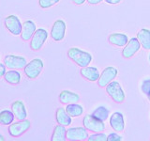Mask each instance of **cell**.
<instances>
[{"instance_id": "cell-1", "label": "cell", "mask_w": 150, "mask_h": 141, "mask_svg": "<svg viewBox=\"0 0 150 141\" xmlns=\"http://www.w3.org/2000/svg\"><path fill=\"white\" fill-rule=\"evenodd\" d=\"M68 56L79 67H86L92 62V56L88 52L83 51L78 47H71L68 51Z\"/></svg>"}, {"instance_id": "cell-2", "label": "cell", "mask_w": 150, "mask_h": 141, "mask_svg": "<svg viewBox=\"0 0 150 141\" xmlns=\"http://www.w3.org/2000/svg\"><path fill=\"white\" fill-rule=\"evenodd\" d=\"M43 61L40 58H34L30 62H27L25 67L23 68V72H25V74L27 78L36 79L40 76L42 70H43Z\"/></svg>"}, {"instance_id": "cell-3", "label": "cell", "mask_w": 150, "mask_h": 141, "mask_svg": "<svg viewBox=\"0 0 150 141\" xmlns=\"http://www.w3.org/2000/svg\"><path fill=\"white\" fill-rule=\"evenodd\" d=\"M83 124L87 131L93 132V133H100V132H103L105 130L104 121L97 119L92 114H88L83 117Z\"/></svg>"}, {"instance_id": "cell-4", "label": "cell", "mask_w": 150, "mask_h": 141, "mask_svg": "<svg viewBox=\"0 0 150 141\" xmlns=\"http://www.w3.org/2000/svg\"><path fill=\"white\" fill-rule=\"evenodd\" d=\"M106 92L117 103H121L125 101V92L117 81L114 80L110 84H108L106 86Z\"/></svg>"}, {"instance_id": "cell-5", "label": "cell", "mask_w": 150, "mask_h": 141, "mask_svg": "<svg viewBox=\"0 0 150 141\" xmlns=\"http://www.w3.org/2000/svg\"><path fill=\"white\" fill-rule=\"evenodd\" d=\"M31 122L28 120H18L16 122H12L11 125H8V134L11 135L12 137H20L23 134L30 129Z\"/></svg>"}, {"instance_id": "cell-6", "label": "cell", "mask_w": 150, "mask_h": 141, "mask_svg": "<svg viewBox=\"0 0 150 141\" xmlns=\"http://www.w3.org/2000/svg\"><path fill=\"white\" fill-rule=\"evenodd\" d=\"M4 64L9 70H23L27 64V60L23 56L7 55L4 58Z\"/></svg>"}, {"instance_id": "cell-7", "label": "cell", "mask_w": 150, "mask_h": 141, "mask_svg": "<svg viewBox=\"0 0 150 141\" xmlns=\"http://www.w3.org/2000/svg\"><path fill=\"white\" fill-rule=\"evenodd\" d=\"M48 39V32L44 28H38L30 40V48L33 51H39Z\"/></svg>"}, {"instance_id": "cell-8", "label": "cell", "mask_w": 150, "mask_h": 141, "mask_svg": "<svg viewBox=\"0 0 150 141\" xmlns=\"http://www.w3.org/2000/svg\"><path fill=\"white\" fill-rule=\"evenodd\" d=\"M5 27L7 28L9 33H11L14 36H20L22 32L23 24L20 19L16 15H8L4 20Z\"/></svg>"}, {"instance_id": "cell-9", "label": "cell", "mask_w": 150, "mask_h": 141, "mask_svg": "<svg viewBox=\"0 0 150 141\" xmlns=\"http://www.w3.org/2000/svg\"><path fill=\"white\" fill-rule=\"evenodd\" d=\"M117 73H118V70L115 67L109 66V67L105 68L100 75V78L98 80V85L100 88H106L108 84L114 81L115 78L117 76Z\"/></svg>"}, {"instance_id": "cell-10", "label": "cell", "mask_w": 150, "mask_h": 141, "mask_svg": "<svg viewBox=\"0 0 150 141\" xmlns=\"http://www.w3.org/2000/svg\"><path fill=\"white\" fill-rule=\"evenodd\" d=\"M88 133L84 127H71L67 130V139L69 141L87 140Z\"/></svg>"}, {"instance_id": "cell-11", "label": "cell", "mask_w": 150, "mask_h": 141, "mask_svg": "<svg viewBox=\"0 0 150 141\" xmlns=\"http://www.w3.org/2000/svg\"><path fill=\"white\" fill-rule=\"evenodd\" d=\"M66 35V23L59 19L56 20L51 29V37L55 41H61L64 40Z\"/></svg>"}, {"instance_id": "cell-12", "label": "cell", "mask_w": 150, "mask_h": 141, "mask_svg": "<svg viewBox=\"0 0 150 141\" xmlns=\"http://www.w3.org/2000/svg\"><path fill=\"white\" fill-rule=\"evenodd\" d=\"M141 48V43L137 38H131L129 40L123 50H122V56L124 58H130L137 53Z\"/></svg>"}, {"instance_id": "cell-13", "label": "cell", "mask_w": 150, "mask_h": 141, "mask_svg": "<svg viewBox=\"0 0 150 141\" xmlns=\"http://www.w3.org/2000/svg\"><path fill=\"white\" fill-rule=\"evenodd\" d=\"M37 30L36 24L32 20H26L25 22L23 23L22 32H21V38L23 41H28L31 40V38L34 35V33Z\"/></svg>"}, {"instance_id": "cell-14", "label": "cell", "mask_w": 150, "mask_h": 141, "mask_svg": "<svg viewBox=\"0 0 150 141\" xmlns=\"http://www.w3.org/2000/svg\"><path fill=\"white\" fill-rule=\"evenodd\" d=\"M110 125L112 129L115 132H122L125 128V120L124 116L121 112H115L110 116Z\"/></svg>"}, {"instance_id": "cell-15", "label": "cell", "mask_w": 150, "mask_h": 141, "mask_svg": "<svg viewBox=\"0 0 150 141\" xmlns=\"http://www.w3.org/2000/svg\"><path fill=\"white\" fill-rule=\"evenodd\" d=\"M11 111L17 120H25L27 117V111L23 101H15L11 103Z\"/></svg>"}, {"instance_id": "cell-16", "label": "cell", "mask_w": 150, "mask_h": 141, "mask_svg": "<svg viewBox=\"0 0 150 141\" xmlns=\"http://www.w3.org/2000/svg\"><path fill=\"white\" fill-rule=\"evenodd\" d=\"M81 73V75L86 78V80L90 82H96L100 78V70H98L96 67H89V66H86V67H83L80 70Z\"/></svg>"}, {"instance_id": "cell-17", "label": "cell", "mask_w": 150, "mask_h": 141, "mask_svg": "<svg viewBox=\"0 0 150 141\" xmlns=\"http://www.w3.org/2000/svg\"><path fill=\"white\" fill-rule=\"evenodd\" d=\"M55 120L58 124L64 125L66 127L69 126L72 122L71 117H70L68 114V112L66 111V108H63V107L57 108V110L55 112Z\"/></svg>"}, {"instance_id": "cell-18", "label": "cell", "mask_w": 150, "mask_h": 141, "mask_svg": "<svg viewBox=\"0 0 150 141\" xmlns=\"http://www.w3.org/2000/svg\"><path fill=\"white\" fill-rule=\"evenodd\" d=\"M108 41L111 44L118 46V47H124L129 41V38L124 33H112L108 38Z\"/></svg>"}, {"instance_id": "cell-19", "label": "cell", "mask_w": 150, "mask_h": 141, "mask_svg": "<svg viewBox=\"0 0 150 141\" xmlns=\"http://www.w3.org/2000/svg\"><path fill=\"white\" fill-rule=\"evenodd\" d=\"M59 101L63 105H69L72 103H78L80 101V96L77 93L69 91V90H62L59 94Z\"/></svg>"}, {"instance_id": "cell-20", "label": "cell", "mask_w": 150, "mask_h": 141, "mask_svg": "<svg viewBox=\"0 0 150 141\" xmlns=\"http://www.w3.org/2000/svg\"><path fill=\"white\" fill-rule=\"evenodd\" d=\"M137 39L139 40L141 46L145 50H150V30L143 28L137 33Z\"/></svg>"}, {"instance_id": "cell-21", "label": "cell", "mask_w": 150, "mask_h": 141, "mask_svg": "<svg viewBox=\"0 0 150 141\" xmlns=\"http://www.w3.org/2000/svg\"><path fill=\"white\" fill-rule=\"evenodd\" d=\"M67 140V129L66 126L58 124L54 127L51 141H66Z\"/></svg>"}, {"instance_id": "cell-22", "label": "cell", "mask_w": 150, "mask_h": 141, "mask_svg": "<svg viewBox=\"0 0 150 141\" xmlns=\"http://www.w3.org/2000/svg\"><path fill=\"white\" fill-rule=\"evenodd\" d=\"M4 80L11 85H18L21 82V73L17 70H11L5 73Z\"/></svg>"}, {"instance_id": "cell-23", "label": "cell", "mask_w": 150, "mask_h": 141, "mask_svg": "<svg viewBox=\"0 0 150 141\" xmlns=\"http://www.w3.org/2000/svg\"><path fill=\"white\" fill-rule=\"evenodd\" d=\"M66 111L68 112V114L71 118H78L83 115V108L82 105H78L77 103H69V105H67Z\"/></svg>"}, {"instance_id": "cell-24", "label": "cell", "mask_w": 150, "mask_h": 141, "mask_svg": "<svg viewBox=\"0 0 150 141\" xmlns=\"http://www.w3.org/2000/svg\"><path fill=\"white\" fill-rule=\"evenodd\" d=\"M14 114L11 110L5 109L0 112V124L4 126H8L11 125L14 121Z\"/></svg>"}, {"instance_id": "cell-25", "label": "cell", "mask_w": 150, "mask_h": 141, "mask_svg": "<svg viewBox=\"0 0 150 141\" xmlns=\"http://www.w3.org/2000/svg\"><path fill=\"white\" fill-rule=\"evenodd\" d=\"M109 113H110L109 109L106 108L105 106H98L93 111L92 115L98 120L105 121L107 120L108 118H109Z\"/></svg>"}, {"instance_id": "cell-26", "label": "cell", "mask_w": 150, "mask_h": 141, "mask_svg": "<svg viewBox=\"0 0 150 141\" xmlns=\"http://www.w3.org/2000/svg\"><path fill=\"white\" fill-rule=\"evenodd\" d=\"M87 140L88 141H107V135L105 134H103L102 132H100V133H95L94 135L88 136Z\"/></svg>"}, {"instance_id": "cell-27", "label": "cell", "mask_w": 150, "mask_h": 141, "mask_svg": "<svg viewBox=\"0 0 150 141\" xmlns=\"http://www.w3.org/2000/svg\"><path fill=\"white\" fill-rule=\"evenodd\" d=\"M60 0H39V5L42 9H49L56 5Z\"/></svg>"}, {"instance_id": "cell-28", "label": "cell", "mask_w": 150, "mask_h": 141, "mask_svg": "<svg viewBox=\"0 0 150 141\" xmlns=\"http://www.w3.org/2000/svg\"><path fill=\"white\" fill-rule=\"evenodd\" d=\"M141 89H142V92L145 95H148V93L150 92V79H144L143 80L142 85H141Z\"/></svg>"}, {"instance_id": "cell-29", "label": "cell", "mask_w": 150, "mask_h": 141, "mask_svg": "<svg viewBox=\"0 0 150 141\" xmlns=\"http://www.w3.org/2000/svg\"><path fill=\"white\" fill-rule=\"evenodd\" d=\"M122 136L117 135L116 133H111L107 136V141H121Z\"/></svg>"}, {"instance_id": "cell-30", "label": "cell", "mask_w": 150, "mask_h": 141, "mask_svg": "<svg viewBox=\"0 0 150 141\" xmlns=\"http://www.w3.org/2000/svg\"><path fill=\"white\" fill-rule=\"evenodd\" d=\"M7 73V67L4 63H0V78L4 77L5 73Z\"/></svg>"}, {"instance_id": "cell-31", "label": "cell", "mask_w": 150, "mask_h": 141, "mask_svg": "<svg viewBox=\"0 0 150 141\" xmlns=\"http://www.w3.org/2000/svg\"><path fill=\"white\" fill-rule=\"evenodd\" d=\"M106 3L108 4H111V5H116V4H119L122 0H105Z\"/></svg>"}, {"instance_id": "cell-32", "label": "cell", "mask_w": 150, "mask_h": 141, "mask_svg": "<svg viewBox=\"0 0 150 141\" xmlns=\"http://www.w3.org/2000/svg\"><path fill=\"white\" fill-rule=\"evenodd\" d=\"M102 0H87V2L90 5H97L98 3H100Z\"/></svg>"}, {"instance_id": "cell-33", "label": "cell", "mask_w": 150, "mask_h": 141, "mask_svg": "<svg viewBox=\"0 0 150 141\" xmlns=\"http://www.w3.org/2000/svg\"><path fill=\"white\" fill-rule=\"evenodd\" d=\"M86 0H72V2L75 4V5H82L86 2Z\"/></svg>"}, {"instance_id": "cell-34", "label": "cell", "mask_w": 150, "mask_h": 141, "mask_svg": "<svg viewBox=\"0 0 150 141\" xmlns=\"http://www.w3.org/2000/svg\"><path fill=\"white\" fill-rule=\"evenodd\" d=\"M0 141H5V137L1 134H0Z\"/></svg>"}, {"instance_id": "cell-35", "label": "cell", "mask_w": 150, "mask_h": 141, "mask_svg": "<svg viewBox=\"0 0 150 141\" xmlns=\"http://www.w3.org/2000/svg\"><path fill=\"white\" fill-rule=\"evenodd\" d=\"M147 97H148V100L150 101V92L148 93V95H147Z\"/></svg>"}, {"instance_id": "cell-36", "label": "cell", "mask_w": 150, "mask_h": 141, "mask_svg": "<svg viewBox=\"0 0 150 141\" xmlns=\"http://www.w3.org/2000/svg\"><path fill=\"white\" fill-rule=\"evenodd\" d=\"M149 60H150V55H149Z\"/></svg>"}]
</instances>
